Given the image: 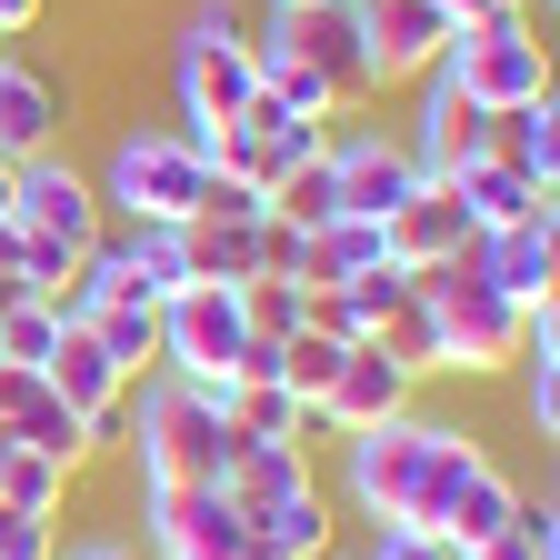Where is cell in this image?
<instances>
[{
  "label": "cell",
  "instance_id": "6",
  "mask_svg": "<svg viewBox=\"0 0 560 560\" xmlns=\"http://www.w3.org/2000/svg\"><path fill=\"white\" fill-rule=\"evenodd\" d=\"M420 311H431V330H441V371H451V381H470V371H511L521 320H530V311H511L501 291H490L470 260L420 270Z\"/></svg>",
  "mask_w": 560,
  "mask_h": 560
},
{
  "label": "cell",
  "instance_id": "8",
  "mask_svg": "<svg viewBox=\"0 0 560 560\" xmlns=\"http://www.w3.org/2000/svg\"><path fill=\"white\" fill-rule=\"evenodd\" d=\"M241 291H221V280H190V291L161 301V371L171 381H231L241 371Z\"/></svg>",
  "mask_w": 560,
  "mask_h": 560
},
{
  "label": "cell",
  "instance_id": "4",
  "mask_svg": "<svg viewBox=\"0 0 560 560\" xmlns=\"http://www.w3.org/2000/svg\"><path fill=\"white\" fill-rule=\"evenodd\" d=\"M200 190H210V161L190 130H120L110 161H101V210L130 231H180L200 221Z\"/></svg>",
  "mask_w": 560,
  "mask_h": 560
},
{
  "label": "cell",
  "instance_id": "24",
  "mask_svg": "<svg viewBox=\"0 0 560 560\" xmlns=\"http://www.w3.org/2000/svg\"><path fill=\"white\" fill-rule=\"evenodd\" d=\"M511 381H521V420L550 441V431H560V311H530V320H521Z\"/></svg>",
  "mask_w": 560,
  "mask_h": 560
},
{
  "label": "cell",
  "instance_id": "5",
  "mask_svg": "<svg viewBox=\"0 0 560 560\" xmlns=\"http://www.w3.org/2000/svg\"><path fill=\"white\" fill-rule=\"evenodd\" d=\"M441 81L470 91L480 110H521L550 91V40L530 11H490V21H460L451 50H441Z\"/></svg>",
  "mask_w": 560,
  "mask_h": 560
},
{
  "label": "cell",
  "instance_id": "19",
  "mask_svg": "<svg viewBox=\"0 0 560 560\" xmlns=\"http://www.w3.org/2000/svg\"><path fill=\"white\" fill-rule=\"evenodd\" d=\"M221 501L250 521V511H270V501H291V490H311V441H241L231 431V460H221Z\"/></svg>",
  "mask_w": 560,
  "mask_h": 560
},
{
  "label": "cell",
  "instance_id": "32",
  "mask_svg": "<svg viewBox=\"0 0 560 560\" xmlns=\"http://www.w3.org/2000/svg\"><path fill=\"white\" fill-rule=\"evenodd\" d=\"M50 340H60V301H40V291H21L11 311H0V361H50Z\"/></svg>",
  "mask_w": 560,
  "mask_h": 560
},
{
  "label": "cell",
  "instance_id": "10",
  "mask_svg": "<svg viewBox=\"0 0 560 560\" xmlns=\"http://www.w3.org/2000/svg\"><path fill=\"white\" fill-rule=\"evenodd\" d=\"M361 11V60H371V91H410V81H431L441 50H451V11L441 0H350Z\"/></svg>",
  "mask_w": 560,
  "mask_h": 560
},
{
  "label": "cell",
  "instance_id": "23",
  "mask_svg": "<svg viewBox=\"0 0 560 560\" xmlns=\"http://www.w3.org/2000/svg\"><path fill=\"white\" fill-rule=\"evenodd\" d=\"M490 161L521 171V180H540V190H560V101L540 91L521 110H490Z\"/></svg>",
  "mask_w": 560,
  "mask_h": 560
},
{
  "label": "cell",
  "instance_id": "2",
  "mask_svg": "<svg viewBox=\"0 0 560 560\" xmlns=\"http://www.w3.org/2000/svg\"><path fill=\"white\" fill-rule=\"evenodd\" d=\"M120 441H130L140 480H161V490L221 480V460H231V381H171V371L130 381Z\"/></svg>",
  "mask_w": 560,
  "mask_h": 560
},
{
  "label": "cell",
  "instance_id": "12",
  "mask_svg": "<svg viewBox=\"0 0 560 560\" xmlns=\"http://www.w3.org/2000/svg\"><path fill=\"white\" fill-rule=\"evenodd\" d=\"M40 381H50V390H60L70 410L91 420V441H101V451L120 441V420H130V371H120L110 350L91 340V320H70V311H60V340H50V361H40Z\"/></svg>",
  "mask_w": 560,
  "mask_h": 560
},
{
  "label": "cell",
  "instance_id": "15",
  "mask_svg": "<svg viewBox=\"0 0 560 560\" xmlns=\"http://www.w3.org/2000/svg\"><path fill=\"white\" fill-rule=\"evenodd\" d=\"M420 91V110H410V161H420V180H451L460 161H490V110L470 101V91H451L441 81V70H431V81H410Z\"/></svg>",
  "mask_w": 560,
  "mask_h": 560
},
{
  "label": "cell",
  "instance_id": "38",
  "mask_svg": "<svg viewBox=\"0 0 560 560\" xmlns=\"http://www.w3.org/2000/svg\"><path fill=\"white\" fill-rule=\"evenodd\" d=\"M0 221H11V161H0Z\"/></svg>",
  "mask_w": 560,
  "mask_h": 560
},
{
  "label": "cell",
  "instance_id": "37",
  "mask_svg": "<svg viewBox=\"0 0 560 560\" xmlns=\"http://www.w3.org/2000/svg\"><path fill=\"white\" fill-rule=\"evenodd\" d=\"M451 21H490V11H521V0H441Z\"/></svg>",
  "mask_w": 560,
  "mask_h": 560
},
{
  "label": "cell",
  "instance_id": "17",
  "mask_svg": "<svg viewBox=\"0 0 560 560\" xmlns=\"http://www.w3.org/2000/svg\"><path fill=\"white\" fill-rule=\"evenodd\" d=\"M381 241H390V260L400 270H441V260H460L480 231H470V210L451 200V180H420L390 221H381Z\"/></svg>",
  "mask_w": 560,
  "mask_h": 560
},
{
  "label": "cell",
  "instance_id": "18",
  "mask_svg": "<svg viewBox=\"0 0 560 560\" xmlns=\"http://www.w3.org/2000/svg\"><path fill=\"white\" fill-rule=\"evenodd\" d=\"M60 120H70V91L50 81V70H31V60L0 50V161L60 151Z\"/></svg>",
  "mask_w": 560,
  "mask_h": 560
},
{
  "label": "cell",
  "instance_id": "30",
  "mask_svg": "<svg viewBox=\"0 0 560 560\" xmlns=\"http://www.w3.org/2000/svg\"><path fill=\"white\" fill-rule=\"evenodd\" d=\"M451 560H560V511L521 490L511 530H490V540H470V550H451Z\"/></svg>",
  "mask_w": 560,
  "mask_h": 560
},
{
  "label": "cell",
  "instance_id": "7",
  "mask_svg": "<svg viewBox=\"0 0 560 560\" xmlns=\"http://www.w3.org/2000/svg\"><path fill=\"white\" fill-rule=\"evenodd\" d=\"M140 560H260V550H250V521L210 480L200 490L140 480Z\"/></svg>",
  "mask_w": 560,
  "mask_h": 560
},
{
  "label": "cell",
  "instance_id": "13",
  "mask_svg": "<svg viewBox=\"0 0 560 560\" xmlns=\"http://www.w3.org/2000/svg\"><path fill=\"white\" fill-rule=\"evenodd\" d=\"M270 40H291L320 81L340 91V110H361V101H381L371 91V60H361V11H350V0H311V11H270L260 21Z\"/></svg>",
  "mask_w": 560,
  "mask_h": 560
},
{
  "label": "cell",
  "instance_id": "35",
  "mask_svg": "<svg viewBox=\"0 0 560 560\" xmlns=\"http://www.w3.org/2000/svg\"><path fill=\"white\" fill-rule=\"evenodd\" d=\"M50 560H140V540H120V530H91V540H60Z\"/></svg>",
  "mask_w": 560,
  "mask_h": 560
},
{
  "label": "cell",
  "instance_id": "40",
  "mask_svg": "<svg viewBox=\"0 0 560 560\" xmlns=\"http://www.w3.org/2000/svg\"><path fill=\"white\" fill-rule=\"evenodd\" d=\"M0 50H11V40H0Z\"/></svg>",
  "mask_w": 560,
  "mask_h": 560
},
{
  "label": "cell",
  "instance_id": "20",
  "mask_svg": "<svg viewBox=\"0 0 560 560\" xmlns=\"http://www.w3.org/2000/svg\"><path fill=\"white\" fill-rule=\"evenodd\" d=\"M180 270L190 280H221V291H241V280H260L270 270V210L260 221H180Z\"/></svg>",
  "mask_w": 560,
  "mask_h": 560
},
{
  "label": "cell",
  "instance_id": "16",
  "mask_svg": "<svg viewBox=\"0 0 560 560\" xmlns=\"http://www.w3.org/2000/svg\"><path fill=\"white\" fill-rule=\"evenodd\" d=\"M511 311H550V280H560V221H521V231H480L460 250Z\"/></svg>",
  "mask_w": 560,
  "mask_h": 560
},
{
  "label": "cell",
  "instance_id": "34",
  "mask_svg": "<svg viewBox=\"0 0 560 560\" xmlns=\"http://www.w3.org/2000/svg\"><path fill=\"white\" fill-rule=\"evenodd\" d=\"M371 560H451L441 530H371Z\"/></svg>",
  "mask_w": 560,
  "mask_h": 560
},
{
  "label": "cell",
  "instance_id": "39",
  "mask_svg": "<svg viewBox=\"0 0 560 560\" xmlns=\"http://www.w3.org/2000/svg\"><path fill=\"white\" fill-rule=\"evenodd\" d=\"M270 11H311V0H270Z\"/></svg>",
  "mask_w": 560,
  "mask_h": 560
},
{
  "label": "cell",
  "instance_id": "11",
  "mask_svg": "<svg viewBox=\"0 0 560 560\" xmlns=\"http://www.w3.org/2000/svg\"><path fill=\"white\" fill-rule=\"evenodd\" d=\"M410 400H420V371L390 361L381 340H350V350H340V371H330V390L311 400V431L350 441V431H381V420H400Z\"/></svg>",
  "mask_w": 560,
  "mask_h": 560
},
{
  "label": "cell",
  "instance_id": "22",
  "mask_svg": "<svg viewBox=\"0 0 560 560\" xmlns=\"http://www.w3.org/2000/svg\"><path fill=\"white\" fill-rule=\"evenodd\" d=\"M330 540H340V501L320 480L291 490V501H270V511H250V550L260 560H330Z\"/></svg>",
  "mask_w": 560,
  "mask_h": 560
},
{
  "label": "cell",
  "instance_id": "21",
  "mask_svg": "<svg viewBox=\"0 0 560 560\" xmlns=\"http://www.w3.org/2000/svg\"><path fill=\"white\" fill-rule=\"evenodd\" d=\"M451 200L470 210V231H521V221H560V200H550L540 180L501 171V161H460V171H451Z\"/></svg>",
  "mask_w": 560,
  "mask_h": 560
},
{
  "label": "cell",
  "instance_id": "41",
  "mask_svg": "<svg viewBox=\"0 0 560 560\" xmlns=\"http://www.w3.org/2000/svg\"><path fill=\"white\" fill-rule=\"evenodd\" d=\"M361 560H371V550H361Z\"/></svg>",
  "mask_w": 560,
  "mask_h": 560
},
{
  "label": "cell",
  "instance_id": "9",
  "mask_svg": "<svg viewBox=\"0 0 560 560\" xmlns=\"http://www.w3.org/2000/svg\"><path fill=\"white\" fill-rule=\"evenodd\" d=\"M11 221H21V231H40V241H60V250H91V241H110L101 180H91V171H70L60 151L11 161Z\"/></svg>",
  "mask_w": 560,
  "mask_h": 560
},
{
  "label": "cell",
  "instance_id": "31",
  "mask_svg": "<svg viewBox=\"0 0 560 560\" xmlns=\"http://www.w3.org/2000/svg\"><path fill=\"white\" fill-rule=\"evenodd\" d=\"M270 221H291V231H320V221H340V180H330V151L270 180Z\"/></svg>",
  "mask_w": 560,
  "mask_h": 560
},
{
  "label": "cell",
  "instance_id": "29",
  "mask_svg": "<svg viewBox=\"0 0 560 560\" xmlns=\"http://www.w3.org/2000/svg\"><path fill=\"white\" fill-rule=\"evenodd\" d=\"M231 431H241V441H320L311 410L280 390V381H231Z\"/></svg>",
  "mask_w": 560,
  "mask_h": 560
},
{
  "label": "cell",
  "instance_id": "27",
  "mask_svg": "<svg viewBox=\"0 0 560 560\" xmlns=\"http://www.w3.org/2000/svg\"><path fill=\"white\" fill-rule=\"evenodd\" d=\"M60 501H70V470H60L50 451H31V441L0 451V511H21V521H60Z\"/></svg>",
  "mask_w": 560,
  "mask_h": 560
},
{
  "label": "cell",
  "instance_id": "28",
  "mask_svg": "<svg viewBox=\"0 0 560 560\" xmlns=\"http://www.w3.org/2000/svg\"><path fill=\"white\" fill-rule=\"evenodd\" d=\"M511 511H521V480L501 470V460H480V480L451 501V521H441V540L451 550H470V540H490V530H511Z\"/></svg>",
  "mask_w": 560,
  "mask_h": 560
},
{
  "label": "cell",
  "instance_id": "1",
  "mask_svg": "<svg viewBox=\"0 0 560 560\" xmlns=\"http://www.w3.org/2000/svg\"><path fill=\"white\" fill-rule=\"evenodd\" d=\"M480 441L460 431V420H381V431H350L340 441V511L361 530H441L451 501L480 480Z\"/></svg>",
  "mask_w": 560,
  "mask_h": 560
},
{
  "label": "cell",
  "instance_id": "33",
  "mask_svg": "<svg viewBox=\"0 0 560 560\" xmlns=\"http://www.w3.org/2000/svg\"><path fill=\"white\" fill-rule=\"evenodd\" d=\"M371 340L390 350V361H410L420 381H431V371H441V330H431V311H420V280H410V301H400V311H390V320H381Z\"/></svg>",
  "mask_w": 560,
  "mask_h": 560
},
{
  "label": "cell",
  "instance_id": "25",
  "mask_svg": "<svg viewBox=\"0 0 560 560\" xmlns=\"http://www.w3.org/2000/svg\"><path fill=\"white\" fill-rule=\"evenodd\" d=\"M81 320H91V340L110 350V361H120L130 381H151V371H161V301H140L130 280H120V291H110L101 311H81Z\"/></svg>",
  "mask_w": 560,
  "mask_h": 560
},
{
  "label": "cell",
  "instance_id": "3",
  "mask_svg": "<svg viewBox=\"0 0 560 560\" xmlns=\"http://www.w3.org/2000/svg\"><path fill=\"white\" fill-rule=\"evenodd\" d=\"M171 91H180L190 140H210L221 120H241V110L260 101L250 21L231 11V0H190V11H180V40H171Z\"/></svg>",
  "mask_w": 560,
  "mask_h": 560
},
{
  "label": "cell",
  "instance_id": "14",
  "mask_svg": "<svg viewBox=\"0 0 560 560\" xmlns=\"http://www.w3.org/2000/svg\"><path fill=\"white\" fill-rule=\"evenodd\" d=\"M330 180L350 221H390V210L420 190V161L400 130H330Z\"/></svg>",
  "mask_w": 560,
  "mask_h": 560
},
{
  "label": "cell",
  "instance_id": "36",
  "mask_svg": "<svg viewBox=\"0 0 560 560\" xmlns=\"http://www.w3.org/2000/svg\"><path fill=\"white\" fill-rule=\"evenodd\" d=\"M40 11H50V0H0V40H21V31H40Z\"/></svg>",
  "mask_w": 560,
  "mask_h": 560
},
{
  "label": "cell",
  "instance_id": "26",
  "mask_svg": "<svg viewBox=\"0 0 560 560\" xmlns=\"http://www.w3.org/2000/svg\"><path fill=\"white\" fill-rule=\"evenodd\" d=\"M0 431H11V441H31V451H50L60 470H81V460L101 451V441H91V420H81V410H70V400H60L50 381H40V390H31V400H21L11 420H0Z\"/></svg>",
  "mask_w": 560,
  "mask_h": 560
}]
</instances>
